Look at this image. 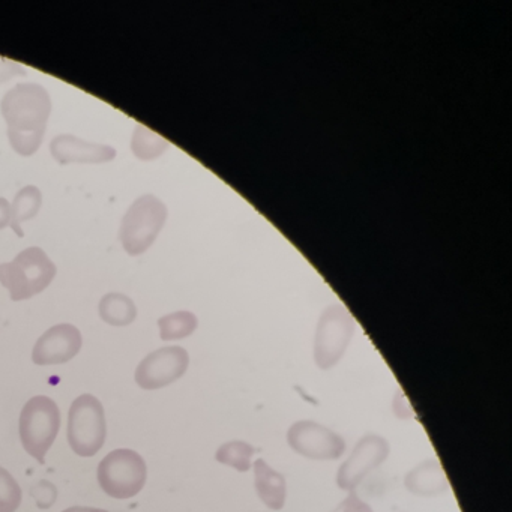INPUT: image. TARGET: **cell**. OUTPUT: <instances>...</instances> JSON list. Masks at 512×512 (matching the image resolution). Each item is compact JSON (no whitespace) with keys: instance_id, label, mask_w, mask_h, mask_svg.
I'll use <instances>...</instances> for the list:
<instances>
[{"instance_id":"cell-8","label":"cell","mask_w":512,"mask_h":512,"mask_svg":"<svg viewBox=\"0 0 512 512\" xmlns=\"http://www.w3.org/2000/svg\"><path fill=\"white\" fill-rule=\"evenodd\" d=\"M287 442L296 454L311 460H337L346 451L340 434L314 421H299L290 427Z\"/></svg>"},{"instance_id":"cell-3","label":"cell","mask_w":512,"mask_h":512,"mask_svg":"<svg viewBox=\"0 0 512 512\" xmlns=\"http://www.w3.org/2000/svg\"><path fill=\"white\" fill-rule=\"evenodd\" d=\"M167 206L154 194L139 197L125 214L119 241L130 256L146 253L163 230L167 221Z\"/></svg>"},{"instance_id":"cell-17","label":"cell","mask_w":512,"mask_h":512,"mask_svg":"<svg viewBox=\"0 0 512 512\" xmlns=\"http://www.w3.org/2000/svg\"><path fill=\"white\" fill-rule=\"evenodd\" d=\"M170 143L164 137L145 125H137L131 140V151L139 160L152 161L164 154L169 149Z\"/></svg>"},{"instance_id":"cell-2","label":"cell","mask_w":512,"mask_h":512,"mask_svg":"<svg viewBox=\"0 0 512 512\" xmlns=\"http://www.w3.org/2000/svg\"><path fill=\"white\" fill-rule=\"evenodd\" d=\"M55 263L43 248L23 250L13 262L0 265V283L10 292L13 301H25L44 292L55 280Z\"/></svg>"},{"instance_id":"cell-6","label":"cell","mask_w":512,"mask_h":512,"mask_svg":"<svg viewBox=\"0 0 512 512\" xmlns=\"http://www.w3.org/2000/svg\"><path fill=\"white\" fill-rule=\"evenodd\" d=\"M100 487L113 499L136 496L145 487L148 467L133 449H115L101 460L97 470Z\"/></svg>"},{"instance_id":"cell-15","label":"cell","mask_w":512,"mask_h":512,"mask_svg":"<svg viewBox=\"0 0 512 512\" xmlns=\"http://www.w3.org/2000/svg\"><path fill=\"white\" fill-rule=\"evenodd\" d=\"M43 205V193L40 188L34 185L22 188L14 197L13 205H11V229L19 236L25 235L22 230V223L37 217Z\"/></svg>"},{"instance_id":"cell-23","label":"cell","mask_w":512,"mask_h":512,"mask_svg":"<svg viewBox=\"0 0 512 512\" xmlns=\"http://www.w3.org/2000/svg\"><path fill=\"white\" fill-rule=\"evenodd\" d=\"M11 223V203L4 197H0V230L10 226Z\"/></svg>"},{"instance_id":"cell-20","label":"cell","mask_w":512,"mask_h":512,"mask_svg":"<svg viewBox=\"0 0 512 512\" xmlns=\"http://www.w3.org/2000/svg\"><path fill=\"white\" fill-rule=\"evenodd\" d=\"M22 496L19 482L0 466V512H16L22 503Z\"/></svg>"},{"instance_id":"cell-10","label":"cell","mask_w":512,"mask_h":512,"mask_svg":"<svg viewBox=\"0 0 512 512\" xmlns=\"http://www.w3.org/2000/svg\"><path fill=\"white\" fill-rule=\"evenodd\" d=\"M389 451L391 448L385 437L379 434H367L362 437L353 448L352 454L338 469V487L353 493V490L364 481L365 476L388 458Z\"/></svg>"},{"instance_id":"cell-16","label":"cell","mask_w":512,"mask_h":512,"mask_svg":"<svg viewBox=\"0 0 512 512\" xmlns=\"http://www.w3.org/2000/svg\"><path fill=\"white\" fill-rule=\"evenodd\" d=\"M98 310L101 319L112 326L131 325L137 317V307L133 299L122 293H107L101 299Z\"/></svg>"},{"instance_id":"cell-22","label":"cell","mask_w":512,"mask_h":512,"mask_svg":"<svg viewBox=\"0 0 512 512\" xmlns=\"http://www.w3.org/2000/svg\"><path fill=\"white\" fill-rule=\"evenodd\" d=\"M331 512H373L371 506L359 499L355 493H350L344 502H341L334 511Z\"/></svg>"},{"instance_id":"cell-7","label":"cell","mask_w":512,"mask_h":512,"mask_svg":"<svg viewBox=\"0 0 512 512\" xmlns=\"http://www.w3.org/2000/svg\"><path fill=\"white\" fill-rule=\"evenodd\" d=\"M355 334V319L344 305H329L317 323L314 361L320 370H331L340 362Z\"/></svg>"},{"instance_id":"cell-4","label":"cell","mask_w":512,"mask_h":512,"mask_svg":"<svg viewBox=\"0 0 512 512\" xmlns=\"http://www.w3.org/2000/svg\"><path fill=\"white\" fill-rule=\"evenodd\" d=\"M61 428V410L58 404L46 395L31 398L20 415V439L23 448L40 464L52 448Z\"/></svg>"},{"instance_id":"cell-19","label":"cell","mask_w":512,"mask_h":512,"mask_svg":"<svg viewBox=\"0 0 512 512\" xmlns=\"http://www.w3.org/2000/svg\"><path fill=\"white\" fill-rule=\"evenodd\" d=\"M256 452V448L251 446L250 443L242 442V440H232V442L224 443L218 448L215 458H217L218 463L233 467L238 472H248L251 467V457Z\"/></svg>"},{"instance_id":"cell-21","label":"cell","mask_w":512,"mask_h":512,"mask_svg":"<svg viewBox=\"0 0 512 512\" xmlns=\"http://www.w3.org/2000/svg\"><path fill=\"white\" fill-rule=\"evenodd\" d=\"M26 74L28 73H26L22 65L0 56V85L8 82V80L14 79V77H25Z\"/></svg>"},{"instance_id":"cell-13","label":"cell","mask_w":512,"mask_h":512,"mask_svg":"<svg viewBox=\"0 0 512 512\" xmlns=\"http://www.w3.org/2000/svg\"><path fill=\"white\" fill-rule=\"evenodd\" d=\"M404 487L416 496L428 497L445 493L449 484L442 464L436 458H431V460L413 467L407 473L406 478H404Z\"/></svg>"},{"instance_id":"cell-5","label":"cell","mask_w":512,"mask_h":512,"mask_svg":"<svg viewBox=\"0 0 512 512\" xmlns=\"http://www.w3.org/2000/svg\"><path fill=\"white\" fill-rule=\"evenodd\" d=\"M107 437L103 404L91 394L80 395L68 413V442L80 457H94Z\"/></svg>"},{"instance_id":"cell-18","label":"cell","mask_w":512,"mask_h":512,"mask_svg":"<svg viewBox=\"0 0 512 512\" xmlns=\"http://www.w3.org/2000/svg\"><path fill=\"white\" fill-rule=\"evenodd\" d=\"M199 325V320L190 311H176L158 320L160 337L163 341L182 340L190 337Z\"/></svg>"},{"instance_id":"cell-12","label":"cell","mask_w":512,"mask_h":512,"mask_svg":"<svg viewBox=\"0 0 512 512\" xmlns=\"http://www.w3.org/2000/svg\"><path fill=\"white\" fill-rule=\"evenodd\" d=\"M50 152L59 164H101L116 158V149L113 146L86 142L71 134L55 137L50 143Z\"/></svg>"},{"instance_id":"cell-1","label":"cell","mask_w":512,"mask_h":512,"mask_svg":"<svg viewBox=\"0 0 512 512\" xmlns=\"http://www.w3.org/2000/svg\"><path fill=\"white\" fill-rule=\"evenodd\" d=\"M0 112L8 125L11 146L22 157L40 149L52 113V98L37 83H20L5 94Z\"/></svg>"},{"instance_id":"cell-14","label":"cell","mask_w":512,"mask_h":512,"mask_svg":"<svg viewBox=\"0 0 512 512\" xmlns=\"http://www.w3.org/2000/svg\"><path fill=\"white\" fill-rule=\"evenodd\" d=\"M254 482L257 494L269 509L278 511L283 508L287 496L286 478L263 458L254 463Z\"/></svg>"},{"instance_id":"cell-24","label":"cell","mask_w":512,"mask_h":512,"mask_svg":"<svg viewBox=\"0 0 512 512\" xmlns=\"http://www.w3.org/2000/svg\"><path fill=\"white\" fill-rule=\"evenodd\" d=\"M62 512H109L104 511V509H98V508H88V506H73V508L65 509V511Z\"/></svg>"},{"instance_id":"cell-11","label":"cell","mask_w":512,"mask_h":512,"mask_svg":"<svg viewBox=\"0 0 512 512\" xmlns=\"http://www.w3.org/2000/svg\"><path fill=\"white\" fill-rule=\"evenodd\" d=\"M82 344V334L79 329L70 323H62V325L53 326L38 338L32 352V359L41 367L65 364L79 355Z\"/></svg>"},{"instance_id":"cell-9","label":"cell","mask_w":512,"mask_h":512,"mask_svg":"<svg viewBox=\"0 0 512 512\" xmlns=\"http://www.w3.org/2000/svg\"><path fill=\"white\" fill-rule=\"evenodd\" d=\"M190 356L181 346L163 347L149 353L136 370L137 385L146 391L164 388L184 376Z\"/></svg>"}]
</instances>
